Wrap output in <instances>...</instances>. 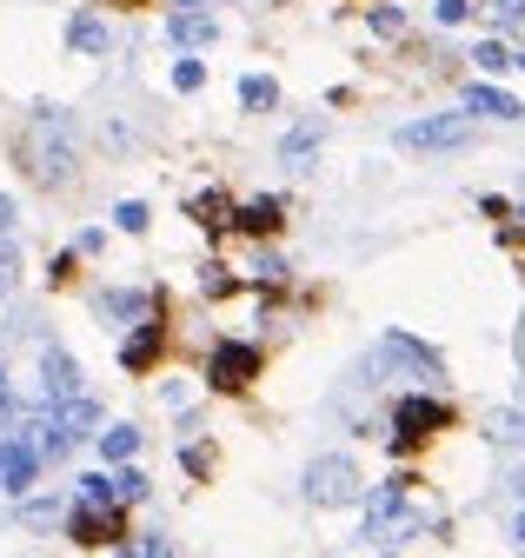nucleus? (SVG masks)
<instances>
[{
	"mask_svg": "<svg viewBox=\"0 0 525 558\" xmlns=\"http://www.w3.org/2000/svg\"><path fill=\"white\" fill-rule=\"evenodd\" d=\"M21 160L40 186H68L74 173V120L60 113V107H34L27 133H21Z\"/></svg>",
	"mask_w": 525,
	"mask_h": 558,
	"instance_id": "nucleus-1",
	"label": "nucleus"
},
{
	"mask_svg": "<svg viewBox=\"0 0 525 558\" xmlns=\"http://www.w3.org/2000/svg\"><path fill=\"white\" fill-rule=\"evenodd\" d=\"M300 493H306V506H319V512L353 506V499H359V472H353L346 452H319V459L300 472Z\"/></svg>",
	"mask_w": 525,
	"mask_h": 558,
	"instance_id": "nucleus-2",
	"label": "nucleus"
},
{
	"mask_svg": "<svg viewBox=\"0 0 525 558\" xmlns=\"http://www.w3.org/2000/svg\"><path fill=\"white\" fill-rule=\"evenodd\" d=\"M452 426V405L432 399V392H406L400 405H392V452H413L426 439H439Z\"/></svg>",
	"mask_w": 525,
	"mask_h": 558,
	"instance_id": "nucleus-3",
	"label": "nucleus"
},
{
	"mask_svg": "<svg viewBox=\"0 0 525 558\" xmlns=\"http://www.w3.org/2000/svg\"><path fill=\"white\" fill-rule=\"evenodd\" d=\"M253 379H259V345L220 339L213 353H207V386H213V392H246Z\"/></svg>",
	"mask_w": 525,
	"mask_h": 558,
	"instance_id": "nucleus-4",
	"label": "nucleus"
},
{
	"mask_svg": "<svg viewBox=\"0 0 525 558\" xmlns=\"http://www.w3.org/2000/svg\"><path fill=\"white\" fill-rule=\"evenodd\" d=\"M68 538L74 545H126V512L120 506H68Z\"/></svg>",
	"mask_w": 525,
	"mask_h": 558,
	"instance_id": "nucleus-5",
	"label": "nucleus"
},
{
	"mask_svg": "<svg viewBox=\"0 0 525 558\" xmlns=\"http://www.w3.org/2000/svg\"><path fill=\"white\" fill-rule=\"evenodd\" d=\"M406 525V478H386L366 493V538H392Z\"/></svg>",
	"mask_w": 525,
	"mask_h": 558,
	"instance_id": "nucleus-6",
	"label": "nucleus"
},
{
	"mask_svg": "<svg viewBox=\"0 0 525 558\" xmlns=\"http://www.w3.org/2000/svg\"><path fill=\"white\" fill-rule=\"evenodd\" d=\"M40 485V452L27 439H0V493L8 499H27Z\"/></svg>",
	"mask_w": 525,
	"mask_h": 558,
	"instance_id": "nucleus-7",
	"label": "nucleus"
},
{
	"mask_svg": "<svg viewBox=\"0 0 525 558\" xmlns=\"http://www.w3.org/2000/svg\"><path fill=\"white\" fill-rule=\"evenodd\" d=\"M466 140H473V126L459 120V113H432V120L400 126V147H413V154H426V147H466Z\"/></svg>",
	"mask_w": 525,
	"mask_h": 558,
	"instance_id": "nucleus-8",
	"label": "nucleus"
},
{
	"mask_svg": "<svg viewBox=\"0 0 525 558\" xmlns=\"http://www.w3.org/2000/svg\"><path fill=\"white\" fill-rule=\"evenodd\" d=\"M40 379H47V405H68V399H87L81 392V360L68 353V345H47V353H40Z\"/></svg>",
	"mask_w": 525,
	"mask_h": 558,
	"instance_id": "nucleus-9",
	"label": "nucleus"
},
{
	"mask_svg": "<svg viewBox=\"0 0 525 558\" xmlns=\"http://www.w3.org/2000/svg\"><path fill=\"white\" fill-rule=\"evenodd\" d=\"M14 439H27V446L40 452V465H47V459H68V452H74V439L60 433V412H53V405H34V412L21 418V433H14Z\"/></svg>",
	"mask_w": 525,
	"mask_h": 558,
	"instance_id": "nucleus-10",
	"label": "nucleus"
},
{
	"mask_svg": "<svg viewBox=\"0 0 525 558\" xmlns=\"http://www.w3.org/2000/svg\"><path fill=\"white\" fill-rule=\"evenodd\" d=\"M160 353H167V326H160V319H141L134 339H120V366H126V373H154Z\"/></svg>",
	"mask_w": 525,
	"mask_h": 558,
	"instance_id": "nucleus-11",
	"label": "nucleus"
},
{
	"mask_svg": "<svg viewBox=\"0 0 525 558\" xmlns=\"http://www.w3.org/2000/svg\"><path fill=\"white\" fill-rule=\"evenodd\" d=\"M53 412H60V433H68L74 446L107 433V412H100V399H94V392H87V399H68V405H53Z\"/></svg>",
	"mask_w": 525,
	"mask_h": 558,
	"instance_id": "nucleus-12",
	"label": "nucleus"
},
{
	"mask_svg": "<svg viewBox=\"0 0 525 558\" xmlns=\"http://www.w3.org/2000/svg\"><path fill=\"white\" fill-rule=\"evenodd\" d=\"M379 360L413 366L419 379H439V353H426V345H419V339H406V332H386V339H379Z\"/></svg>",
	"mask_w": 525,
	"mask_h": 558,
	"instance_id": "nucleus-13",
	"label": "nucleus"
},
{
	"mask_svg": "<svg viewBox=\"0 0 525 558\" xmlns=\"http://www.w3.org/2000/svg\"><path fill=\"white\" fill-rule=\"evenodd\" d=\"M459 100H466V113H486V120H518V113H525L512 94H499V87H486V81H479V87H466Z\"/></svg>",
	"mask_w": 525,
	"mask_h": 558,
	"instance_id": "nucleus-14",
	"label": "nucleus"
},
{
	"mask_svg": "<svg viewBox=\"0 0 525 558\" xmlns=\"http://www.w3.org/2000/svg\"><path fill=\"white\" fill-rule=\"evenodd\" d=\"M167 34H173L180 47H207V40L220 34V21H213V14H193V8H180V14L167 21Z\"/></svg>",
	"mask_w": 525,
	"mask_h": 558,
	"instance_id": "nucleus-15",
	"label": "nucleus"
},
{
	"mask_svg": "<svg viewBox=\"0 0 525 558\" xmlns=\"http://www.w3.org/2000/svg\"><path fill=\"white\" fill-rule=\"evenodd\" d=\"M134 452H141V426H120L113 418V426L100 433V459L107 465H134Z\"/></svg>",
	"mask_w": 525,
	"mask_h": 558,
	"instance_id": "nucleus-16",
	"label": "nucleus"
},
{
	"mask_svg": "<svg viewBox=\"0 0 525 558\" xmlns=\"http://www.w3.org/2000/svg\"><path fill=\"white\" fill-rule=\"evenodd\" d=\"M233 227H240V233H259V240L280 233V199H246L240 214H233Z\"/></svg>",
	"mask_w": 525,
	"mask_h": 558,
	"instance_id": "nucleus-17",
	"label": "nucleus"
},
{
	"mask_svg": "<svg viewBox=\"0 0 525 558\" xmlns=\"http://www.w3.org/2000/svg\"><path fill=\"white\" fill-rule=\"evenodd\" d=\"M113 558H180V551H173V538H167V532H141V538L113 545Z\"/></svg>",
	"mask_w": 525,
	"mask_h": 558,
	"instance_id": "nucleus-18",
	"label": "nucleus"
},
{
	"mask_svg": "<svg viewBox=\"0 0 525 558\" xmlns=\"http://www.w3.org/2000/svg\"><path fill=\"white\" fill-rule=\"evenodd\" d=\"M313 147H319V120H306L300 133H286V140H280V160H286V167H306V160H313Z\"/></svg>",
	"mask_w": 525,
	"mask_h": 558,
	"instance_id": "nucleus-19",
	"label": "nucleus"
},
{
	"mask_svg": "<svg viewBox=\"0 0 525 558\" xmlns=\"http://www.w3.org/2000/svg\"><path fill=\"white\" fill-rule=\"evenodd\" d=\"M68 47H74V53H100V47H107V27H100V14H74V27H68Z\"/></svg>",
	"mask_w": 525,
	"mask_h": 558,
	"instance_id": "nucleus-20",
	"label": "nucleus"
},
{
	"mask_svg": "<svg viewBox=\"0 0 525 558\" xmlns=\"http://www.w3.org/2000/svg\"><path fill=\"white\" fill-rule=\"evenodd\" d=\"M141 499H147V472L141 465H120L113 472V506L126 512V506H141Z\"/></svg>",
	"mask_w": 525,
	"mask_h": 558,
	"instance_id": "nucleus-21",
	"label": "nucleus"
},
{
	"mask_svg": "<svg viewBox=\"0 0 525 558\" xmlns=\"http://www.w3.org/2000/svg\"><path fill=\"white\" fill-rule=\"evenodd\" d=\"M193 214H200V227H233L240 206H233L227 193H200V199H193Z\"/></svg>",
	"mask_w": 525,
	"mask_h": 558,
	"instance_id": "nucleus-22",
	"label": "nucleus"
},
{
	"mask_svg": "<svg viewBox=\"0 0 525 558\" xmlns=\"http://www.w3.org/2000/svg\"><path fill=\"white\" fill-rule=\"evenodd\" d=\"M273 100H280V87H273L267 74H246V81H240V107H253V113H267Z\"/></svg>",
	"mask_w": 525,
	"mask_h": 558,
	"instance_id": "nucleus-23",
	"label": "nucleus"
},
{
	"mask_svg": "<svg viewBox=\"0 0 525 558\" xmlns=\"http://www.w3.org/2000/svg\"><path fill=\"white\" fill-rule=\"evenodd\" d=\"M74 506H113V478H107V472H81Z\"/></svg>",
	"mask_w": 525,
	"mask_h": 558,
	"instance_id": "nucleus-24",
	"label": "nucleus"
},
{
	"mask_svg": "<svg viewBox=\"0 0 525 558\" xmlns=\"http://www.w3.org/2000/svg\"><path fill=\"white\" fill-rule=\"evenodd\" d=\"M486 433H492L499 446H525V412H492Z\"/></svg>",
	"mask_w": 525,
	"mask_h": 558,
	"instance_id": "nucleus-25",
	"label": "nucleus"
},
{
	"mask_svg": "<svg viewBox=\"0 0 525 558\" xmlns=\"http://www.w3.org/2000/svg\"><path fill=\"white\" fill-rule=\"evenodd\" d=\"M113 227H120V233H141V227H147V206H141V199H120V206H113Z\"/></svg>",
	"mask_w": 525,
	"mask_h": 558,
	"instance_id": "nucleus-26",
	"label": "nucleus"
},
{
	"mask_svg": "<svg viewBox=\"0 0 525 558\" xmlns=\"http://www.w3.org/2000/svg\"><path fill=\"white\" fill-rule=\"evenodd\" d=\"M180 465H186L193 478H207V472H213V446H180Z\"/></svg>",
	"mask_w": 525,
	"mask_h": 558,
	"instance_id": "nucleus-27",
	"label": "nucleus"
},
{
	"mask_svg": "<svg viewBox=\"0 0 525 558\" xmlns=\"http://www.w3.org/2000/svg\"><path fill=\"white\" fill-rule=\"evenodd\" d=\"M473 60H479V66H486V74H505V66H518V60H512V53H505V47H499V40H486V47H479V53H473Z\"/></svg>",
	"mask_w": 525,
	"mask_h": 558,
	"instance_id": "nucleus-28",
	"label": "nucleus"
},
{
	"mask_svg": "<svg viewBox=\"0 0 525 558\" xmlns=\"http://www.w3.org/2000/svg\"><path fill=\"white\" fill-rule=\"evenodd\" d=\"M200 81H207V66H200V60H180V66H173V87H180V94H193Z\"/></svg>",
	"mask_w": 525,
	"mask_h": 558,
	"instance_id": "nucleus-29",
	"label": "nucleus"
},
{
	"mask_svg": "<svg viewBox=\"0 0 525 558\" xmlns=\"http://www.w3.org/2000/svg\"><path fill=\"white\" fill-rule=\"evenodd\" d=\"M21 512H27V525H53V519H60L53 499H21Z\"/></svg>",
	"mask_w": 525,
	"mask_h": 558,
	"instance_id": "nucleus-30",
	"label": "nucleus"
},
{
	"mask_svg": "<svg viewBox=\"0 0 525 558\" xmlns=\"http://www.w3.org/2000/svg\"><path fill=\"white\" fill-rule=\"evenodd\" d=\"M492 21L499 27H525V0H492Z\"/></svg>",
	"mask_w": 525,
	"mask_h": 558,
	"instance_id": "nucleus-31",
	"label": "nucleus"
},
{
	"mask_svg": "<svg viewBox=\"0 0 525 558\" xmlns=\"http://www.w3.org/2000/svg\"><path fill=\"white\" fill-rule=\"evenodd\" d=\"M400 27H406L400 8H373V34H400Z\"/></svg>",
	"mask_w": 525,
	"mask_h": 558,
	"instance_id": "nucleus-32",
	"label": "nucleus"
},
{
	"mask_svg": "<svg viewBox=\"0 0 525 558\" xmlns=\"http://www.w3.org/2000/svg\"><path fill=\"white\" fill-rule=\"evenodd\" d=\"M466 14H473V0H439V27H459Z\"/></svg>",
	"mask_w": 525,
	"mask_h": 558,
	"instance_id": "nucleus-33",
	"label": "nucleus"
},
{
	"mask_svg": "<svg viewBox=\"0 0 525 558\" xmlns=\"http://www.w3.org/2000/svg\"><path fill=\"white\" fill-rule=\"evenodd\" d=\"M14 418H21V399H14V392H0V426H14Z\"/></svg>",
	"mask_w": 525,
	"mask_h": 558,
	"instance_id": "nucleus-34",
	"label": "nucleus"
},
{
	"mask_svg": "<svg viewBox=\"0 0 525 558\" xmlns=\"http://www.w3.org/2000/svg\"><path fill=\"white\" fill-rule=\"evenodd\" d=\"M8 279H14V253L0 246V293H8Z\"/></svg>",
	"mask_w": 525,
	"mask_h": 558,
	"instance_id": "nucleus-35",
	"label": "nucleus"
},
{
	"mask_svg": "<svg viewBox=\"0 0 525 558\" xmlns=\"http://www.w3.org/2000/svg\"><path fill=\"white\" fill-rule=\"evenodd\" d=\"M8 227H14V199H8V193H0V233H8Z\"/></svg>",
	"mask_w": 525,
	"mask_h": 558,
	"instance_id": "nucleus-36",
	"label": "nucleus"
},
{
	"mask_svg": "<svg viewBox=\"0 0 525 558\" xmlns=\"http://www.w3.org/2000/svg\"><path fill=\"white\" fill-rule=\"evenodd\" d=\"M505 240H512V246L525 240V214H512V227H505Z\"/></svg>",
	"mask_w": 525,
	"mask_h": 558,
	"instance_id": "nucleus-37",
	"label": "nucleus"
},
{
	"mask_svg": "<svg viewBox=\"0 0 525 558\" xmlns=\"http://www.w3.org/2000/svg\"><path fill=\"white\" fill-rule=\"evenodd\" d=\"M512 545H518V551H525V512H518V519H512Z\"/></svg>",
	"mask_w": 525,
	"mask_h": 558,
	"instance_id": "nucleus-38",
	"label": "nucleus"
},
{
	"mask_svg": "<svg viewBox=\"0 0 525 558\" xmlns=\"http://www.w3.org/2000/svg\"><path fill=\"white\" fill-rule=\"evenodd\" d=\"M505 485H512V493H518V506H525V472H512V478H505Z\"/></svg>",
	"mask_w": 525,
	"mask_h": 558,
	"instance_id": "nucleus-39",
	"label": "nucleus"
},
{
	"mask_svg": "<svg viewBox=\"0 0 525 558\" xmlns=\"http://www.w3.org/2000/svg\"><path fill=\"white\" fill-rule=\"evenodd\" d=\"M180 8H207V0H180Z\"/></svg>",
	"mask_w": 525,
	"mask_h": 558,
	"instance_id": "nucleus-40",
	"label": "nucleus"
},
{
	"mask_svg": "<svg viewBox=\"0 0 525 558\" xmlns=\"http://www.w3.org/2000/svg\"><path fill=\"white\" fill-rule=\"evenodd\" d=\"M0 392H8V366H0Z\"/></svg>",
	"mask_w": 525,
	"mask_h": 558,
	"instance_id": "nucleus-41",
	"label": "nucleus"
},
{
	"mask_svg": "<svg viewBox=\"0 0 525 558\" xmlns=\"http://www.w3.org/2000/svg\"><path fill=\"white\" fill-rule=\"evenodd\" d=\"M512 60H518V66H525V53H512Z\"/></svg>",
	"mask_w": 525,
	"mask_h": 558,
	"instance_id": "nucleus-42",
	"label": "nucleus"
}]
</instances>
